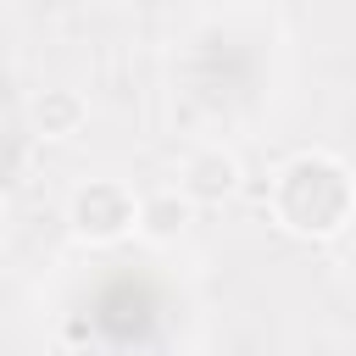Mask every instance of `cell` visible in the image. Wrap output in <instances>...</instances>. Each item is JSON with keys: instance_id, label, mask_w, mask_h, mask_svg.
Listing matches in <instances>:
<instances>
[{"instance_id": "6da1fadb", "label": "cell", "mask_w": 356, "mask_h": 356, "mask_svg": "<svg viewBox=\"0 0 356 356\" xmlns=\"http://www.w3.org/2000/svg\"><path fill=\"white\" fill-rule=\"evenodd\" d=\"M356 211V184L345 172V161L323 156V150H300L295 161L278 167L273 184V217L300 234V239H328L350 222Z\"/></svg>"}, {"instance_id": "7a4b0ae2", "label": "cell", "mask_w": 356, "mask_h": 356, "mask_svg": "<svg viewBox=\"0 0 356 356\" xmlns=\"http://www.w3.org/2000/svg\"><path fill=\"white\" fill-rule=\"evenodd\" d=\"M67 222L78 239L89 245H117L128 234H139V195L122 178H89L72 189L67 200Z\"/></svg>"}, {"instance_id": "3957f363", "label": "cell", "mask_w": 356, "mask_h": 356, "mask_svg": "<svg viewBox=\"0 0 356 356\" xmlns=\"http://www.w3.org/2000/svg\"><path fill=\"white\" fill-rule=\"evenodd\" d=\"M239 156L222 150V145H195L178 167V189L195 200V206H222L234 189H239Z\"/></svg>"}, {"instance_id": "277c9868", "label": "cell", "mask_w": 356, "mask_h": 356, "mask_svg": "<svg viewBox=\"0 0 356 356\" xmlns=\"http://www.w3.org/2000/svg\"><path fill=\"white\" fill-rule=\"evenodd\" d=\"M28 117H33V128H39L44 139H72V134L89 122V100H83L72 83H50V89L33 95Z\"/></svg>"}, {"instance_id": "5b68a950", "label": "cell", "mask_w": 356, "mask_h": 356, "mask_svg": "<svg viewBox=\"0 0 356 356\" xmlns=\"http://www.w3.org/2000/svg\"><path fill=\"white\" fill-rule=\"evenodd\" d=\"M189 222H195V200H189L184 189H156V195H139V234H145V239L167 245V239H178Z\"/></svg>"}, {"instance_id": "8992f818", "label": "cell", "mask_w": 356, "mask_h": 356, "mask_svg": "<svg viewBox=\"0 0 356 356\" xmlns=\"http://www.w3.org/2000/svg\"><path fill=\"white\" fill-rule=\"evenodd\" d=\"M0 239H6V206H0Z\"/></svg>"}]
</instances>
